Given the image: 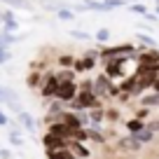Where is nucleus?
<instances>
[{"label":"nucleus","instance_id":"19","mask_svg":"<svg viewBox=\"0 0 159 159\" xmlns=\"http://www.w3.org/2000/svg\"><path fill=\"white\" fill-rule=\"evenodd\" d=\"M140 105H145V108H152V105H159V91H154V94H148L140 98Z\"/></svg>","mask_w":159,"mask_h":159},{"label":"nucleus","instance_id":"8","mask_svg":"<svg viewBox=\"0 0 159 159\" xmlns=\"http://www.w3.org/2000/svg\"><path fill=\"white\" fill-rule=\"evenodd\" d=\"M47 131L54 134V136H59V138H66V140H70V134H73V129H68L63 122H52Z\"/></svg>","mask_w":159,"mask_h":159},{"label":"nucleus","instance_id":"10","mask_svg":"<svg viewBox=\"0 0 159 159\" xmlns=\"http://www.w3.org/2000/svg\"><path fill=\"white\" fill-rule=\"evenodd\" d=\"M94 66H96V59H91V56H82V59H75L73 70H75V73H87V70H91Z\"/></svg>","mask_w":159,"mask_h":159},{"label":"nucleus","instance_id":"3","mask_svg":"<svg viewBox=\"0 0 159 159\" xmlns=\"http://www.w3.org/2000/svg\"><path fill=\"white\" fill-rule=\"evenodd\" d=\"M56 89H59V80H56V75L54 73L45 75V77H42V84H40V94H42V98H54Z\"/></svg>","mask_w":159,"mask_h":159},{"label":"nucleus","instance_id":"37","mask_svg":"<svg viewBox=\"0 0 159 159\" xmlns=\"http://www.w3.org/2000/svg\"><path fill=\"white\" fill-rule=\"evenodd\" d=\"M0 159H12V152L10 150H0Z\"/></svg>","mask_w":159,"mask_h":159},{"label":"nucleus","instance_id":"38","mask_svg":"<svg viewBox=\"0 0 159 159\" xmlns=\"http://www.w3.org/2000/svg\"><path fill=\"white\" fill-rule=\"evenodd\" d=\"M145 115H148V108H145V105H143V108H140V110H138V112H136V117H138V119H143V117H145Z\"/></svg>","mask_w":159,"mask_h":159},{"label":"nucleus","instance_id":"11","mask_svg":"<svg viewBox=\"0 0 159 159\" xmlns=\"http://www.w3.org/2000/svg\"><path fill=\"white\" fill-rule=\"evenodd\" d=\"M16 117H19V124H21V129H24V131H30V134L35 131V119H33V115H30V112L21 110V112H16Z\"/></svg>","mask_w":159,"mask_h":159},{"label":"nucleus","instance_id":"33","mask_svg":"<svg viewBox=\"0 0 159 159\" xmlns=\"http://www.w3.org/2000/svg\"><path fill=\"white\" fill-rule=\"evenodd\" d=\"M14 19V12H10V10H0V21L5 24V21H12Z\"/></svg>","mask_w":159,"mask_h":159},{"label":"nucleus","instance_id":"17","mask_svg":"<svg viewBox=\"0 0 159 159\" xmlns=\"http://www.w3.org/2000/svg\"><path fill=\"white\" fill-rule=\"evenodd\" d=\"M42 7H45V10H52V12H59V10H63V7H73V5L59 2V0H42Z\"/></svg>","mask_w":159,"mask_h":159},{"label":"nucleus","instance_id":"25","mask_svg":"<svg viewBox=\"0 0 159 159\" xmlns=\"http://www.w3.org/2000/svg\"><path fill=\"white\" fill-rule=\"evenodd\" d=\"M103 2H105V7H108L110 12H112V10H119V7H126V5H129L126 0H103Z\"/></svg>","mask_w":159,"mask_h":159},{"label":"nucleus","instance_id":"28","mask_svg":"<svg viewBox=\"0 0 159 159\" xmlns=\"http://www.w3.org/2000/svg\"><path fill=\"white\" fill-rule=\"evenodd\" d=\"M73 63H75V56H73V54H63V56H59V66H61V68H70Z\"/></svg>","mask_w":159,"mask_h":159},{"label":"nucleus","instance_id":"30","mask_svg":"<svg viewBox=\"0 0 159 159\" xmlns=\"http://www.w3.org/2000/svg\"><path fill=\"white\" fill-rule=\"evenodd\" d=\"M94 38H96V42H108V40H110V30L108 28H98Z\"/></svg>","mask_w":159,"mask_h":159},{"label":"nucleus","instance_id":"34","mask_svg":"<svg viewBox=\"0 0 159 159\" xmlns=\"http://www.w3.org/2000/svg\"><path fill=\"white\" fill-rule=\"evenodd\" d=\"M70 38H77V40H89V33H84V30H70Z\"/></svg>","mask_w":159,"mask_h":159},{"label":"nucleus","instance_id":"21","mask_svg":"<svg viewBox=\"0 0 159 159\" xmlns=\"http://www.w3.org/2000/svg\"><path fill=\"white\" fill-rule=\"evenodd\" d=\"M126 129H129L131 134H136V131L145 129V122H143V119H138V117H134V119H129V122H126Z\"/></svg>","mask_w":159,"mask_h":159},{"label":"nucleus","instance_id":"26","mask_svg":"<svg viewBox=\"0 0 159 159\" xmlns=\"http://www.w3.org/2000/svg\"><path fill=\"white\" fill-rule=\"evenodd\" d=\"M56 16H59L61 21H70V19L75 16V12H73V7H63V10L56 12Z\"/></svg>","mask_w":159,"mask_h":159},{"label":"nucleus","instance_id":"13","mask_svg":"<svg viewBox=\"0 0 159 159\" xmlns=\"http://www.w3.org/2000/svg\"><path fill=\"white\" fill-rule=\"evenodd\" d=\"M47 159H77L68 148L63 150H47Z\"/></svg>","mask_w":159,"mask_h":159},{"label":"nucleus","instance_id":"6","mask_svg":"<svg viewBox=\"0 0 159 159\" xmlns=\"http://www.w3.org/2000/svg\"><path fill=\"white\" fill-rule=\"evenodd\" d=\"M42 145H45V150H63V148H68V140L59 138V136H54V134L47 131V134L42 136Z\"/></svg>","mask_w":159,"mask_h":159},{"label":"nucleus","instance_id":"40","mask_svg":"<svg viewBox=\"0 0 159 159\" xmlns=\"http://www.w3.org/2000/svg\"><path fill=\"white\" fill-rule=\"evenodd\" d=\"M150 89H152V91H159V75L154 77V82H152V87H150Z\"/></svg>","mask_w":159,"mask_h":159},{"label":"nucleus","instance_id":"39","mask_svg":"<svg viewBox=\"0 0 159 159\" xmlns=\"http://www.w3.org/2000/svg\"><path fill=\"white\" fill-rule=\"evenodd\" d=\"M0 126H7V115L0 110Z\"/></svg>","mask_w":159,"mask_h":159},{"label":"nucleus","instance_id":"7","mask_svg":"<svg viewBox=\"0 0 159 159\" xmlns=\"http://www.w3.org/2000/svg\"><path fill=\"white\" fill-rule=\"evenodd\" d=\"M110 87H112V80H110L108 75H101V77L94 80V89H91V91H94V94L101 98V96H108Z\"/></svg>","mask_w":159,"mask_h":159},{"label":"nucleus","instance_id":"9","mask_svg":"<svg viewBox=\"0 0 159 159\" xmlns=\"http://www.w3.org/2000/svg\"><path fill=\"white\" fill-rule=\"evenodd\" d=\"M68 150H70L77 159H89V148H84V145H82V140H68Z\"/></svg>","mask_w":159,"mask_h":159},{"label":"nucleus","instance_id":"27","mask_svg":"<svg viewBox=\"0 0 159 159\" xmlns=\"http://www.w3.org/2000/svg\"><path fill=\"white\" fill-rule=\"evenodd\" d=\"M14 42V35L12 33H5V30H0V47H10Z\"/></svg>","mask_w":159,"mask_h":159},{"label":"nucleus","instance_id":"2","mask_svg":"<svg viewBox=\"0 0 159 159\" xmlns=\"http://www.w3.org/2000/svg\"><path fill=\"white\" fill-rule=\"evenodd\" d=\"M77 91H80L77 82H75V80H66V82H59V89H56L54 98L63 101V103H70V101L77 96Z\"/></svg>","mask_w":159,"mask_h":159},{"label":"nucleus","instance_id":"18","mask_svg":"<svg viewBox=\"0 0 159 159\" xmlns=\"http://www.w3.org/2000/svg\"><path fill=\"white\" fill-rule=\"evenodd\" d=\"M0 2H5V5L12 7V10H30L28 0H0Z\"/></svg>","mask_w":159,"mask_h":159},{"label":"nucleus","instance_id":"41","mask_svg":"<svg viewBox=\"0 0 159 159\" xmlns=\"http://www.w3.org/2000/svg\"><path fill=\"white\" fill-rule=\"evenodd\" d=\"M2 89H5V87L0 84V105H2Z\"/></svg>","mask_w":159,"mask_h":159},{"label":"nucleus","instance_id":"32","mask_svg":"<svg viewBox=\"0 0 159 159\" xmlns=\"http://www.w3.org/2000/svg\"><path fill=\"white\" fill-rule=\"evenodd\" d=\"M10 59H12V52H10V47H0V66H5Z\"/></svg>","mask_w":159,"mask_h":159},{"label":"nucleus","instance_id":"1","mask_svg":"<svg viewBox=\"0 0 159 159\" xmlns=\"http://www.w3.org/2000/svg\"><path fill=\"white\" fill-rule=\"evenodd\" d=\"M98 105H101V98L94 91H77V96L70 101L73 110H91V108H98Z\"/></svg>","mask_w":159,"mask_h":159},{"label":"nucleus","instance_id":"12","mask_svg":"<svg viewBox=\"0 0 159 159\" xmlns=\"http://www.w3.org/2000/svg\"><path fill=\"white\" fill-rule=\"evenodd\" d=\"M66 110V105H63V101H59V98H52L49 101V108H47V112H49V117L52 119H56L61 112Z\"/></svg>","mask_w":159,"mask_h":159},{"label":"nucleus","instance_id":"4","mask_svg":"<svg viewBox=\"0 0 159 159\" xmlns=\"http://www.w3.org/2000/svg\"><path fill=\"white\" fill-rule=\"evenodd\" d=\"M138 63H143V66H154V63H159V52L157 49H145V47H138V52H136V56H134Z\"/></svg>","mask_w":159,"mask_h":159},{"label":"nucleus","instance_id":"15","mask_svg":"<svg viewBox=\"0 0 159 159\" xmlns=\"http://www.w3.org/2000/svg\"><path fill=\"white\" fill-rule=\"evenodd\" d=\"M138 143H150V140H154V131H150L148 126L145 129H140V131H136V134H131Z\"/></svg>","mask_w":159,"mask_h":159},{"label":"nucleus","instance_id":"42","mask_svg":"<svg viewBox=\"0 0 159 159\" xmlns=\"http://www.w3.org/2000/svg\"><path fill=\"white\" fill-rule=\"evenodd\" d=\"M154 12H157V14H159V0H157V5H154Z\"/></svg>","mask_w":159,"mask_h":159},{"label":"nucleus","instance_id":"36","mask_svg":"<svg viewBox=\"0 0 159 159\" xmlns=\"http://www.w3.org/2000/svg\"><path fill=\"white\" fill-rule=\"evenodd\" d=\"M145 126H148L150 131H154V134H157V131H159V122H148V124H145Z\"/></svg>","mask_w":159,"mask_h":159},{"label":"nucleus","instance_id":"14","mask_svg":"<svg viewBox=\"0 0 159 159\" xmlns=\"http://www.w3.org/2000/svg\"><path fill=\"white\" fill-rule=\"evenodd\" d=\"M119 148H122V150H131V152H138V150L143 148V143H138L134 136H129V138H122V140H119Z\"/></svg>","mask_w":159,"mask_h":159},{"label":"nucleus","instance_id":"23","mask_svg":"<svg viewBox=\"0 0 159 159\" xmlns=\"http://www.w3.org/2000/svg\"><path fill=\"white\" fill-rule=\"evenodd\" d=\"M21 131H24V129H14V131H10V143L14 145V148H21V145H24V140H21Z\"/></svg>","mask_w":159,"mask_h":159},{"label":"nucleus","instance_id":"43","mask_svg":"<svg viewBox=\"0 0 159 159\" xmlns=\"http://www.w3.org/2000/svg\"><path fill=\"white\" fill-rule=\"evenodd\" d=\"M126 2H136V0H126Z\"/></svg>","mask_w":159,"mask_h":159},{"label":"nucleus","instance_id":"16","mask_svg":"<svg viewBox=\"0 0 159 159\" xmlns=\"http://www.w3.org/2000/svg\"><path fill=\"white\" fill-rule=\"evenodd\" d=\"M26 84H28L30 89H40V84H42V77H40V70H30V75L26 77Z\"/></svg>","mask_w":159,"mask_h":159},{"label":"nucleus","instance_id":"24","mask_svg":"<svg viewBox=\"0 0 159 159\" xmlns=\"http://www.w3.org/2000/svg\"><path fill=\"white\" fill-rule=\"evenodd\" d=\"M138 40L143 42L145 47H150V49H157V40H154V38H150V35H145V33H138Z\"/></svg>","mask_w":159,"mask_h":159},{"label":"nucleus","instance_id":"35","mask_svg":"<svg viewBox=\"0 0 159 159\" xmlns=\"http://www.w3.org/2000/svg\"><path fill=\"white\" fill-rule=\"evenodd\" d=\"M77 87H80V91H91L94 89V80H84V82L77 84Z\"/></svg>","mask_w":159,"mask_h":159},{"label":"nucleus","instance_id":"20","mask_svg":"<svg viewBox=\"0 0 159 159\" xmlns=\"http://www.w3.org/2000/svg\"><path fill=\"white\" fill-rule=\"evenodd\" d=\"M87 140H94V143H105V136L101 134L98 129H87Z\"/></svg>","mask_w":159,"mask_h":159},{"label":"nucleus","instance_id":"29","mask_svg":"<svg viewBox=\"0 0 159 159\" xmlns=\"http://www.w3.org/2000/svg\"><path fill=\"white\" fill-rule=\"evenodd\" d=\"M56 80H59V82H66V80H75V70H70V68H63L59 75H56Z\"/></svg>","mask_w":159,"mask_h":159},{"label":"nucleus","instance_id":"31","mask_svg":"<svg viewBox=\"0 0 159 159\" xmlns=\"http://www.w3.org/2000/svg\"><path fill=\"white\" fill-rule=\"evenodd\" d=\"M2 30H5V33H14V30H19V21H16V19L5 21V24H2Z\"/></svg>","mask_w":159,"mask_h":159},{"label":"nucleus","instance_id":"5","mask_svg":"<svg viewBox=\"0 0 159 159\" xmlns=\"http://www.w3.org/2000/svg\"><path fill=\"white\" fill-rule=\"evenodd\" d=\"M126 63V59H103V66H105V75L110 80H117L122 75V66Z\"/></svg>","mask_w":159,"mask_h":159},{"label":"nucleus","instance_id":"22","mask_svg":"<svg viewBox=\"0 0 159 159\" xmlns=\"http://www.w3.org/2000/svg\"><path fill=\"white\" fill-rule=\"evenodd\" d=\"M126 7H129V12H134V14H138V16L150 14V12H148V7H145V5H140V2H129Z\"/></svg>","mask_w":159,"mask_h":159}]
</instances>
